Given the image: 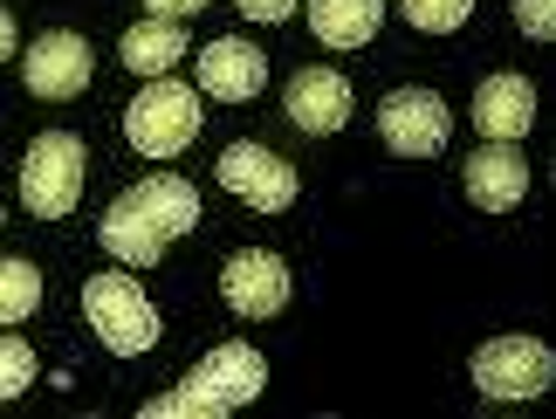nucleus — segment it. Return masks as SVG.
Returning a JSON list of instances; mask_svg holds the SVG:
<instances>
[{
    "label": "nucleus",
    "mask_w": 556,
    "mask_h": 419,
    "mask_svg": "<svg viewBox=\"0 0 556 419\" xmlns=\"http://www.w3.org/2000/svg\"><path fill=\"white\" fill-rule=\"evenodd\" d=\"M192 227H200V193H192L179 173H152V179L124 186V193L103 206L97 241H103V255L124 262V268H152L179 234H192Z\"/></svg>",
    "instance_id": "nucleus-1"
},
{
    "label": "nucleus",
    "mask_w": 556,
    "mask_h": 419,
    "mask_svg": "<svg viewBox=\"0 0 556 419\" xmlns=\"http://www.w3.org/2000/svg\"><path fill=\"white\" fill-rule=\"evenodd\" d=\"M262 392H268V358L262 351L254 344H220V351H206L173 392L144 399L138 412L144 419H227V412L254 406Z\"/></svg>",
    "instance_id": "nucleus-2"
},
{
    "label": "nucleus",
    "mask_w": 556,
    "mask_h": 419,
    "mask_svg": "<svg viewBox=\"0 0 556 419\" xmlns=\"http://www.w3.org/2000/svg\"><path fill=\"white\" fill-rule=\"evenodd\" d=\"M124 138L138 158H179L200 138V90L173 76H144V90L124 103Z\"/></svg>",
    "instance_id": "nucleus-3"
},
{
    "label": "nucleus",
    "mask_w": 556,
    "mask_h": 419,
    "mask_svg": "<svg viewBox=\"0 0 556 419\" xmlns=\"http://www.w3.org/2000/svg\"><path fill=\"white\" fill-rule=\"evenodd\" d=\"M467 371H475V392L488 406H529V399H543L556 385V351L543 338L508 330V338H488Z\"/></svg>",
    "instance_id": "nucleus-4"
},
{
    "label": "nucleus",
    "mask_w": 556,
    "mask_h": 419,
    "mask_svg": "<svg viewBox=\"0 0 556 419\" xmlns=\"http://www.w3.org/2000/svg\"><path fill=\"white\" fill-rule=\"evenodd\" d=\"M83 323L111 358H144L159 344V309L131 276H90L83 282Z\"/></svg>",
    "instance_id": "nucleus-5"
},
{
    "label": "nucleus",
    "mask_w": 556,
    "mask_h": 419,
    "mask_svg": "<svg viewBox=\"0 0 556 419\" xmlns=\"http://www.w3.org/2000/svg\"><path fill=\"white\" fill-rule=\"evenodd\" d=\"M83 173H90L83 138L76 131H41L28 144V158H21V206H28L35 220H70L76 200H83Z\"/></svg>",
    "instance_id": "nucleus-6"
},
{
    "label": "nucleus",
    "mask_w": 556,
    "mask_h": 419,
    "mask_svg": "<svg viewBox=\"0 0 556 419\" xmlns=\"http://www.w3.org/2000/svg\"><path fill=\"white\" fill-rule=\"evenodd\" d=\"M378 138H384V152H399V158H433V152H446V138H454V111H446L440 90L405 82V90H392L378 103Z\"/></svg>",
    "instance_id": "nucleus-7"
},
{
    "label": "nucleus",
    "mask_w": 556,
    "mask_h": 419,
    "mask_svg": "<svg viewBox=\"0 0 556 419\" xmlns=\"http://www.w3.org/2000/svg\"><path fill=\"white\" fill-rule=\"evenodd\" d=\"M213 173H220V193H233L241 206H254V214H282V206H295V186H303L282 152H268V144H254V138H233Z\"/></svg>",
    "instance_id": "nucleus-8"
},
{
    "label": "nucleus",
    "mask_w": 556,
    "mask_h": 419,
    "mask_svg": "<svg viewBox=\"0 0 556 419\" xmlns=\"http://www.w3.org/2000/svg\"><path fill=\"white\" fill-rule=\"evenodd\" d=\"M90 76H97V55H90V41H83L76 28L35 35L28 55H21V82H28L41 103H70V97H83V90H90Z\"/></svg>",
    "instance_id": "nucleus-9"
},
{
    "label": "nucleus",
    "mask_w": 556,
    "mask_h": 419,
    "mask_svg": "<svg viewBox=\"0 0 556 419\" xmlns=\"http://www.w3.org/2000/svg\"><path fill=\"white\" fill-rule=\"evenodd\" d=\"M220 296H227L233 317H248V323L282 317L289 296H295L289 262L275 255V247H241V255H227V268H220Z\"/></svg>",
    "instance_id": "nucleus-10"
},
{
    "label": "nucleus",
    "mask_w": 556,
    "mask_h": 419,
    "mask_svg": "<svg viewBox=\"0 0 556 419\" xmlns=\"http://www.w3.org/2000/svg\"><path fill=\"white\" fill-rule=\"evenodd\" d=\"M282 111H289L295 131H309V138L344 131V124H351V76L330 69V62H316V69H295L289 90H282Z\"/></svg>",
    "instance_id": "nucleus-11"
},
{
    "label": "nucleus",
    "mask_w": 556,
    "mask_h": 419,
    "mask_svg": "<svg viewBox=\"0 0 556 419\" xmlns=\"http://www.w3.org/2000/svg\"><path fill=\"white\" fill-rule=\"evenodd\" d=\"M460 179H467V200L481 214H516L529 200V158L516 144H495V138H481V152L460 165Z\"/></svg>",
    "instance_id": "nucleus-12"
},
{
    "label": "nucleus",
    "mask_w": 556,
    "mask_h": 419,
    "mask_svg": "<svg viewBox=\"0 0 556 419\" xmlns=\"http://www.w3.org/2000/svg\"><path fill=\"white\" fill-rule=\"evenodd\" d=\"M192 69H200V90H206V97H220V103H248V97H262V90H268V55L254 49V41H241V35L206 41Z\"/></svg>",
    "instance_id": "nucleus-13"
},
{
    "label": "nucleus",
    "mask_w": 556,
    "mask_h": 419,
    "mask_svg": "<svg viewBox=\"0 0 556 419\" xmlns=\"http://www.w3.org/2000/svg\"><path fill=\"white\" fill-rule=\"evenodd\" d=\"M475 131L495 144H522L536 131V82L529 76H488L475 90Z\"/></svg>",
    "instance_id": "nucleus-14"
},
{
    "label": "nucleus",
    "mask_w": 556,
    "mask_h": 419,
    "mask_svg": "<svg viewBox=\"0 0 556 419\" xmlns=\"http://www.w3.org/2000/svg\"><path fill=\"white\" fill-rule=\"evenodd\" d=\"M186 21H159V14H144L124 28L117 41V55H124V69H138V76H173V62H186Z\"/></svg>",
    "instance_id": "nucleus-15"
},
{
    "label": "nucleus",
    "mask_w": 556,
    "mask_h": 419,
    "mask_svg": "<svg viewBox=\"0 0 556 419\" xmlns=\"http://www.w3.org/2000/svg\"><path fill=\"white\" fill-rule=\"evenodd\" d=\"M324 49H365L384 21V0H303Z\"/></svg>",
    "instance_id": "nucleus-16"
},
{
    "label": "nucleus",
    "mask_w": 556,
    "mask_h": 419,
    "mask_svg": "<svg viewBox=\"0 0 556 419\" xmlns=\"http://www.w3.org/2000/svg\"><path fill=\"white\" fill-rule=\"evenodd\" d=\"M41 309V268L21 255H0V323H28Z\"/></svg>",
    "instance_id": "nucleus-17"
},
{
    "label": "nucleus",
    "mask_w": 556,
    "mask_h": 419,
    "mask_svg": "<svg viewBox=\"0 0 556 419\" xmlns=\"http://www.w3.org/2000/svg\"><path fill=\"white\" fill-rule=\"evenodd\" d=\"M35 371H41V358H35L28 338H0V406L21 399V392L35 385Z\"/></svg>",
    "instance_id": "nucleus-18"
},
{
    "label": "nucleus",
    "mask_w": 556,
    "mask_h": 419,
    "mask_svg": "<svg viewBox=\"0 0 556 419\" xmlns=\"http://www.w3.org/2000/svg\"><path fill=\"white\" fill-rule=\"evenodd\" d=\"M405 21H413L419 35H454L467 28V14H475V0H399Z\"/></svg>",
    "instance_id": "nucleus-19"
},
{
    "label": "nucleus",
    "mask_w": 556,
    "mask_h": 419,
    "mask_svg": "<svg viewBox=\"0 0 556 419\" xmlns=\"http://www.w3.org/2000/svg\"><path fill=\"white\" fill-rule=\"evenodd\" d=\"M516 28L529 41H549L556 35V0H516Z\"/></svg>",
    "instance_id": "nucleus-20"
},
{
    "label": "nucleus",
    "mask_w": 556,
    "mask_h": 419,
    "mask_svg": "<svg viewBox=\"0 0 556 419\" xmlns=\"http://www.w3.org/2000/svg\"><path fill=\"white\" fill-rule=\"evenodd\" d=\"M233 8H241L248 21H289L295 8H303V0H233Z\"/></svg>",
    "instance_id": "nucleus-21"
},
{
    "label": "nucleus",
    "mask_w": 556,
    "mask_h": 419,
    "mask_svg": "<svg viewBox=\"0 0 556 419\" xmlns=\"http://www.w3.org/2000/svg\"><path fill=\"white\" fill-rule=\"evenodd\" d=\"M144 8H152L159 21H192L200 8H213V0H144Z\"/></svg>",
    "instance_id": "nucleus-22"
},
{
    "label": "nucleus",
    "mask_w": 556,
    "mask_h": 419,
    "mask_svg": "<svg viewBox=\"0 0 556 419\" xmlns=\"http://www.w3.org/2000/svg\"><path fill=\"white\" fill-rule=\"evenodd\" d=\"M14 49H21V35H14V14H8V8H0V62H8Z\"/></svg>",
    "instance_id": "nucleus-23"
},
{
    "label": "nucleus",
    "mask_w": 556,
    "mask_h": 419,
    "mask_svg": "<svg viewBox=\"0 0 556 419\" xmlns=\"http://www.w3.org/2000/svg\"><path fill=\"white\" fill-rule=\"evenodd\" d=\"M0 227H8V206H0Z\"/></svg>",
    "instance_id": "nucleus-24"
}]
</instances>
